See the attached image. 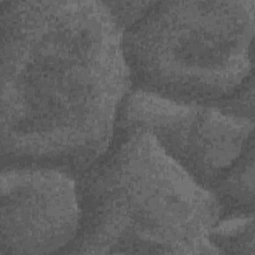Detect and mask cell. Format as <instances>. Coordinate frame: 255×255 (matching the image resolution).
<instances>
[{
  "instance_id": "obj_1",
  "label": "cell",
  "mask_w": 255,
  "mask_h": 255,
  "mask_svg": "<svg viewBox=\"0 0 255 255\" xmlns=\"http://www.w3.org/2000/svg\"><path fill=\"white\" fill-rule=\"evenodd\" d=\"M3 166L79 175L116 135L130 80L105 2L0 1Z\"/></svg>"
},
{
  "instance_id": "obj_2",
  "label": "cell",
  "mask_w": 255,
  "mask_h": 255,
  "mask_svg": "<svg viewBox=\"0 0 255 255\" xmlns=\"http://www.w3.org/2000/svg\"><path fill=\"white\" fill-rule=\"evenodd\" d=\"M77 178L82 216L65 253H217L209 241L221 218L216 197L149 132H116L108 151Z\"/></svg>"
},
{
  "instance_id": "obj_3",
  "label": "cell",
  "mask_w": 255,
  "mask_h": 255,
  "mask_svg": "<svg viewBox=\"0 0 255 255\" xmlns=\"http://www.w3.org/2000/svg\"><path fill=\"white\" fill-rule=\"evenodd\" d=\"M254 0L161 1L122 33L130 84L220 107L253 77Z\"/></svg>"
},
{
  "instance_id": "obj_4",
  "label": "cell",
  "mask_w": 255,
  "mask_h": 255,
  "mask_svg": "<svg viewBox=\"0 0 255 255\" xmlns=\"http://www.w3.org/2000/svg\"><path fill=\"white\" fill-rule=\"evenodd\" d=\"M254 120L215 106L171 100L129 90L116 132L142 129L193 179L208 190L254 142Z\"/></svg>"
},
{
  "instance_id": "obj_5",
  "label": "cell",
  "mask_w": 255,
  "mask_h": 255,
  "mask_svg": "<svg viewBox=\"0 0 255 255\" xmlns=\"http://www.w3.org/2000/svg\"><path fill=\"white\" fill-rule=\"evenodd\" d=\"M81 216L74 173L50 166H3L0 255L63 253L78 234Z\"/></svg>"
},
{
  "instance_id": "obj_6",
  "label": "cell",
  "mask_w": 255,
  "mask_h": 255,
  "mask_svg": "<svg viewBox=\"0 0 255 255\" xmlns=\"http://www.w3.org/2000/svg\"><path fill=\"white\" fill-rule=\"evenodd\" d=\"M221 217L254 212V142L212 188Z\"/></svg>"
},
{
  "instance_id": "obj_7",
  "label": "cell",
  "mask_w": 255,
  "mask_h": 255,
  "mask_svg": "<svg viewBox=\"0 0 255 255\" xmlns=\"http://www.w3.org/2000/svg\"><path fill=\"white\" fill-rule=\"evenodd\" d=\"M217 253L254 254V213L221 217L209 234Z\"/></svg>"
},
{
  "instance_id": "obj_8",
  "label": "cell",
  "mask_w": 255,
  "mask_h": 255,
  "mask_svg": "<svg viewBox=\"0 0 255 255\" xmlns=\"http://www.w3.org/2000/svg\"><path fill=\"white\" fill-rule=\"evenodd\" d=\"M105 3L123 33L137 23L149 11L154 1H109Z\"/></svg>"
}]
</instances>
